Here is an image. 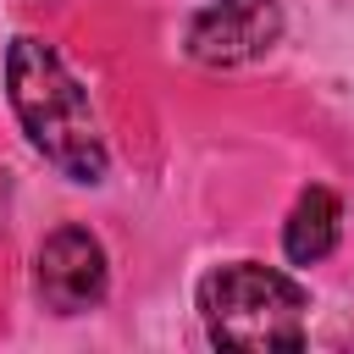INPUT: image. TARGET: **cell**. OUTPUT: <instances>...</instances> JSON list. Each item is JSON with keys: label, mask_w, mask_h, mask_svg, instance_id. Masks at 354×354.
<instances>
[{"label": "cell", "mask_w": 354, "mask_h": 354, "mask_svg": "<svg viewBox=\"0 0 354 354\" xmlns=\"http://www.w3.org/2000/svg\"><path fill=\"white\" fill-rule=\"evenodd\" d=\"M304 310V288L260 260L216 266L199 282V315L216 348H299Z\"/></svg>", "instance_id": "cell-2"}, {"label": "cell", "mask_w": 354, "mask_h": 354, "mask_svg": "<svg viewBox=\"0 0 354 354\" xmlns=\"http://www.w3.org/2000/svg\"><path fill=\"white\" fill-rule=\"evenodd\" d=\"M337 232H343V205L332 188H304L288 210V227H282V249L293 266H315L337 249Z\"/></svg>", "instance_id": "cell-5"}, {"label": "cell", "mask_w": 354, "mask_h": 354, "mask_svg": "<svg viewBox=\"0 0 354 354\" xmlns=\"http://www.w3.org/2000/svg\"><path fill=\"white\" fill-rule=\"evenodd\" d=\"M6 94L11 111L22 122V133L33 138V149L72 183H105V138L88 105V88L72 77V66L44 44V39H11L6 50Z\"/></svg>", "instance_id": "cell-1"}, {"label": "cell", "mask_w": 354, "mask_h": 354, "mask_svg": "<svg viewBox=\"0 0 354 354\" xmlns=\"http://www.w3.org/2000/svg\"><path fill=\"white\" fill-rule=\"evenodd\" d=\"M282 39L277 0H205L188 22V55L199 66H243L260 61Z\"/></svg>", "instance_id": "cell-3"}, {"label": "cell", "mask_w": 354, "mask_h": 354, "mask_svg": "<svg viewBox=\"0 0 354 354\" xmlns=\"http://www.w3.org/2000/svg\"><path fill=\"white\" fill-rule=\"evenodd\" d=\"M39 299L55 310V315H83L105 299L111 288V266H105V249L88 227H55L44 243H39Z\"/></svg>", "instance_id": "cell-4"}]
</instances>
